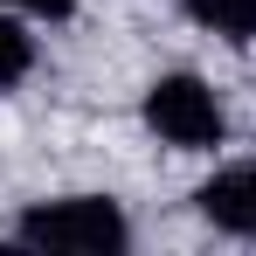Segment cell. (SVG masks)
I'll use <instances>...</instances> for the list:
<instances>
[{
	"label": "cell",
	"instance_id": "5",
	"mask_svg": "<svg viewBox=\"0 0 256 256\" xmlns=\"http://www.w3.org/2000/svg\"><path fill=\"white\" fill-rule=\"evenodd\" d=\"M28 70H35V35H28L14 14H0V90L28 84Z\"/></svg>",
	"mask_w": 256,
	"mask_h": 256
},
{
	"label": "cell",
	"instance_id": "6",
	"mask_svg": "<svg viewBox=\"0 0 256 256\" xmlns=\"http://www.w3.org/2000/svg\"><path fill=\"white\" fill-rule=\"evenodd\" d=\"M21 14H35V21H70L76 14V0H14Z\"/></svg>",
	"mask_w": 256,
	"mask_h": 256
},
{
	"label": "cell",
	"instance_id": "2",
	"mask_svg": "<svg viewBox=\"0 0 256 256\" xmlns=\"http://www.w3.org/2000/svg\"><path fill=\"white\" fill-rule=\"evenodd\" d=\"M146 125L160 146L173 152H214L228 138V118H222V97H214L194 70H166L146 84Z\"/></svg>",
	"mask_w": 256,
	"mask_h": 256
},
{
	"label": "cell",
	"instance_id": "3",
	"mask_svg": "<svg viewBox=\"0 0 256 256\" xmlns=\"http://www.w3.org/2000/svg\"><path fill=\"white\" fill-rule=\"evenodd\" d=\"M194 208H201V222H214L222 236L256 242V160L222 166L214 180H201V187H194Z\"/></svg>",
	"mask_w": 256,
	"mask_h": 256
},
{
	"label": "cell",
	"instance_id": "4",
	"mask_svg": "<svg viewBox=\"0 0 256 256\" xmlns=\"http://www.w3.org/2000/svg\"><path fill=\"white\" fill-rule=\"evenodd\" d=\"M187 7V21H201L208 35H222V42H256V0H180Z\"/></svg>",
	"mask_w": 256,
	"mask_h": 256
},
{
	"label": "cell",
	"instance_id": "1",
	"mask_svg": "<svg viewBox=\"0 0 256 256\" xmlns=\"http://www.w3.org/2000/svg\"><path fill=\"white\" fill-rule=\"evenodd\" d=\"M14 242L48 250V256H118V250H132V222L111 194H56V201L21 208Z\"/></svg>",
	"mask_w": 256,
	"mask_h": 256
}]
</instances>
